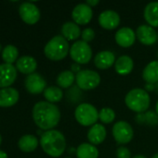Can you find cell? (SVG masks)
Returning a JSON list of instances; mask_svg holds the SVG:
<instances>
[{
  "label": "cell",
  "instance_id": "cell-20",
  "mask_svg": "<svg viewBox=\"0 0 158 158\" xmlns=\"http://www.w3.org/2000/svg\"><path fill=\"white\" fill-rule=\"evenodd\" d=\"M37 63L33 56H24L20 57L16 62V68L23 74H33L36 69Z\"/></svg>",
  "mask_w": 158,
  "mask_h": 158
},
{
  "label": "cell",
  "instance_id": "cell-28",
  "mask_svg": "<svg viewBox=\"0 0 158 158\" xmlns=\"http://www.w3.org/2000/svg\"><path fill=\"white\" fill-rule=\"evenodd\" d=\"M18 56H19V51L17 47H15L12 44L7 45L2 51V58L7 64L12 65V63L15 62L16 59H18Z\"/></svg>",
  "mask_w": 158,
  "mask_h": 158
},
{
  "label": "cell",
  "instance_id": "cell-22",
  "mask_svg": "<svg viewBox=\"0 0 158 158\" xmlns=\"http://www.w3.org/2000/svg\"><path fill=\"white\" fill-rule=\"evenodd\" d=\"M142 79L146 83L156 84L158 82V60L152 61L146 65L142 71Z\"/></svg>",
  "mask_w": 158,
  "mask_h": 158
},
{
  "label": "cell",
  "instance_id": "cell-1",
  "mask_svg": "<svg viewBox=\"0 0 158 158\" xmlns=\"http://www.w3.org/2000/svg\"><path fill=\"white\" fill-rule=\"evenodd\" d=\"M33 118L40 129L50 131L59 124L61 112L56 105L41 101L36 103L33 108Z\"/></svg>",
  "mask_w": 158,
  "mask_h": 158
},
{
  "label": "cell",
  "instance_id": "cell-33",
  "mask_svg": "<svg viewBox=\"0 0 158 158\" xmlns=\"http://www.w3.org/2000/svg\"><path fill=\"white\" fill-rule=\"evenodd\" d=\"M72 71H73L74 73L75 72V74H77L79 71H81L79 65H78V64H74V65H72Z\"/></svg>",
  "mask_w": 158,
  "mask_h": 158
},
{
  "label": "cell",
  "instance_id": "cell-6",
  "mask_svg": "<svg viewBox=\"0 0 158 158\" xmlns=\"http://www.w3.org/2000/svg\"><path fill=\"white\" fill-rule=\"evenodd\" d=\"M76 86L83 91L93 90L101 82V76L91 69H82L75 75Z\"/></svg>",
  "mask_w": 158,
  "mask_h": 158
},
{
  "label": "cell",
  "instance_id": "cell-40",
  "mask_svg": "<svg viewBox=\"0 0 158 158\" xmlns=\"http://www.w3.org/2000/svg\"><path fill=\"white\" fill-rule=\"evenodd\" d=\"M152 158H158V153L157 154H156V155H155V156H154Z\"/></svg>",
  "mask_w": 158,
  "mask_h": 158
},
{
  "label": "cell",
  "instance_id": "cell-42",
  "mask_svg": "<svg viewBox=\"0 0 158 158\" xmlns=\"http://www.w3.org/2000/svg\"><path fill=\"white\" fill-rule=\"evenodd\" d=\"M0 144H1V136H0Z\"/></svg>",
  "mask_w": 158,
  "mask_h": 158
},
{
  "label": "cell",
  "instance_id": "cell-24",
  "mask_svg": "<svg viewBox=\"0 0 158 158\" xmlns=\"http://www.w3.org/2000/svg\"><path fill=\"white\" fill-rule=\"evenodd\" d=\"M76 156L77 158H98L99 150L95 145L91 143H81L76 148Z\"/></svg>",
  "mask_w": 158,
  "mask_h": 158
},
{
  "label": "cell",
  "instance_id": "cell-34",
  "mask_svg": "<svg viewBox=\"0 0 158 158\" xmlns=\"http://www.w3.org/2000/svg\"><path fill=\"white\" fill-rule=\"evenodd\" d=\"M100 2H99V0H88L87 1V4L89 6H97L98 4H99Z\"/></svg>",
  "mask_w": 158,
  "mask_h": 158
},
{
  "label": "cell",
  "instance_id": "cell-32",
  "mask_svg": "<svg viewBox=\"0 0 158 158\" xmlns=\"http://www.w3.org/2000/svg\"><path fill=\"white\" fill-rule=\"evenodd\" d=\"M116 157L117 158H131V153L127 147H119L116 150Z\"/></svg>",
  "mask_w": 158,
  "mask_h": 158
},
{
  "label": "cell",
  "instance_id": "cell-14",
  "mask_svg": "<svg viewBox=\"0 0 158 158\" xmlns=\"http://www.w3.org/2000/svg\"><path fill=\"white\" fill-rule=\"evenodd\" d=\"M99 23L105 30H114L120 24V16L114 10H104L99 16Z\"/></svg>",
  "mask_w": 158,
  "mask_h": 158
},
{
  "label": "cell",
  "instance_id": "cell-43",
  "mask_svg": "<svg viewBox=\"0 0 158 158\" xmlns=\"http://www.w3.org/2000/svg\"><path fill=\"white\" fill-rule=\"evenodd\" d=\"M157 39H158V32H157Z\"/></svg>",
  "mask_w": 158,
  "mask_h": 158
},
{
  "label": "cell",
  "instance_id": "cell-7",
  "mask_svg": "<svg viewBox=\"0 0 158 158\" xmlns=\"http://www.w3.org/2000/svg\"><path fill=\"white\" fill-rule=\"evenodd\" d=\"M71 58L76 64H88L92 57V49L90 45L80 40L76 41L70 47Z\"/></svg>",
  "mask_w": 158,
  "mask_h": 158
},
{
  "label": "cell",
  "instance_id": "cell-39",
  "mask_svg": "<svg viewBox=\"0 0 158 158\" xmlns=\"http://www.w3.org/2000/svg\"><path fill=\"white\" fill-rule=\"evenodd\" d=\"M156 93L158 94V82L156 84Z\"/></svg>",
  "mask_w": 158,
  "mask_h": 158
},
{
  "label": "cell",
  "instance_id": "cell-11",
  "mask_svg": "<svg viewBox=\"0 0 158 158\" xmlns=\"http://www.w3.org/2000/svg\"><path fill=\"white\" fill-rule=\"evenodd\" d=\"M136 37L144 45H153L157 41V32L150 25L142 24L136 30Z\"/></svg>",
  "mask_w": 158,
  "mask_h": 158
},
{
  "label": "cell",
  "instance_id": "cell-13",
  "mask_svg": "<svg viewBox=\"0 0 158 158\" xmlns=\"http://www.w3.org/2000/svg\"><path fill=\"white\" fill-rule=\"evenodd\" d=\"M115 42L118 45L124 48L130 47L134 44L136 40L135 31L129 27H123L120 28L115 35Z\"/></svg>",
  "mask_w": 158,
  "mask_h": 158
},
{
  "label": "cell",
  "instance_id": "cell-27",
  "mask_svg": "<svg viewBox=\"0 0 158 158\" xmlns=\"http://www.w3.org/2000/svg\"><path fill=\"white\" fill-rule=\"evenodd\" d=\"M44 97L46 98L47 102L51 104L60 102L63 97V93L60 87L57 86H49L46 88L44 91Z\"/></svg>",
  "mask_w": 158,
  "mask_h": 158
},
{
  "label": "cell",
  "instance_id": "cell-12",
  "mask_svg": "<svg viewBox=\"0 0 158 158\" xmlns=\"http://www.w3.org/2000/svg\"><path fill=\"white\" fill-rule=\"evenodd\" d=\"M47 82L45 79L38 73H33L27 76L25 79V88L33 94H41L46 90Z\"/></svg>",
  "mask_w": 158,
  "mask_h": 158
},
{
  "label": "cell",
  "instance_id": "cell-18",
  "mask_svg": "<svg viewBox=\"0 0 158 158\" xmlns=\"http://www.w3.org/2000/svg\"><path fill=\"white\" fill-rule=\"evenodd\" d=\"M19 92L16 89L7 87L0 90V106L8 107L14 106L19 100Z\"/></svg>",
  "mask_w": 158,
  "mask_h": 158
},
{
  "label": "cell",
  "instance_id": "cell-4",
  "mask_svg": "<svg viewBox=\"0 0 158 158\" xmlns=\"http://www.w3.org/2000/svg\"><path fill=\"white\" fill-rule=\"evenodd\" d=\"M70 52L68 41L62 35H56L51 38L44 48L46 56L53 61H60L65 58Z\"/></svg>",
  "mask_w": 158,
  "mask_h": 158
},
{
  "label": "cell",
  "instance_id": "cell-26",
  "mask_svg": "<svg viewBox=\"0 0 158 158\" xmlns=\"http://www.w3.org/2000/svg\"><path fill=\"white\" fill-rule=\"evenodd\" d=\"M75 81V75L72 70H64L57 77V84L60 88L68 89Z\"/></svg>",
  "mask_w": 158,
  "mask_h": 158
},
{
  "label": "cell",
  "instance_id": "cell-21",
  "mask_svg": "<svg viewBox=\"0 0 158 158\" xmlns=\"http://www.w3.org/2000/svg\"><path fill=\"white\" fill-rule=\"evenodd\" d=\"M61 34L67 41H74L81 36L80 27L74 21H67L61 26Z\"/></svg>",
  "mask_w": 158,
  "mask_h": 158
},
{
  "label": "cell",
  "instance_id": "cell-37",
  "mask_svg": "<svg viewBox=\"0 0 158 158\" xmlns=\"http://www.w3.org/2000/svg\"><path fill=\"white\" fill-rule=\"evenodd\" d=\"M132 158H147V157H146V156H142V155H137V156H133Z\"/></svg>",
  "mask_w": 158,
  "mask_h": 158
},
{
  "label": "cell",
  "instance_id": "cell-17",
  "mask_svg": "<svg viewBox=\"0 0 158 158\" xmlns=\"http://www.w3.org/2000/svg\"><path fill=\"white\" fill-rule=\"evenodd\" d=\"M106 138V129L103 125L96 123L95 125L91 126L88 132V140L89 143L93 145L101 144L104 142Z\"/></svg>",
  "mask_w": 158,
  "mask_h": 158
},
{
  "label": "cell",
  "instance_id": "cell-23",
  "mask_svg": "<svg viewBox=\"0 0 158 158\" xmlns=\"http://www.w3.org/2000/svg\"><path fill=\"white\" fill-rule=\"evenodd\" d=\"M144 19L151 27H158V2H151L144 8Z\"/></svg>",
  "mask_w": 158,
  "mask_h": 158
},
{
  "label": "cell",
  "instance_id": "cell-38",
  "mask_svg": "<svg viewBox=\"0 0 158 158\" xmlns=\"http://www.w3.org/2000/svg\"><path fill=\"white\" fill-rule=\"evenodd\" d=\"M156 114L158 115V101L157 103H156Z\"/></svg>",
  "mask_w": 158,
  "mask_h": 158
},
{
  "label": "cell",
  "instance_id": "cell-3",
  "mask_svg": "<svg viewBox=\"0 0 158 158\" xmlns=\"http://www.w3.org/2000/svg\"><path fill=\"white\" fill-rule=\"evenodd\" d=\"M125 103L130 110L138 114H142L148 110L151 99L146 90L142 88H134L127 94Z\"/></svg>",
  "mask_w": 158,
  "mask_h": 158
},
{
  "label": "cell",
  "instance_id": "cell-5",
  "mask_svg": "<svg viewBox=\"0 0 158 158\" xmlns=\"http://www.w3.org/2000/svg\"><path fill=\"white\" fill-rule=\"evenodd\" d=\"M74 118L76 121L85 127L93 126L99 119V112L97 108L88 103L79 104L74 111Z\"/></svg>",
  "mask_w": 158,
  "mask_h": 158
},
{
  "label": "cell",
  "instance_id": "cell-8",
  "mask_svg": "<svg viewBox=\"0 0 158 158\" xmlns=\"http://www.w3.org/2000/svg\"><path fill=\"white\" fill-rule=\"evenodd\" d=\"M112 132L115 140L119 144H127L130 143L134 136V131L131 125L123 120L118 121L114 125Z\"/></svg>",
  "mask_w": 158,
  "mask_h": 158
},
{
  "label": "cell",
  "instance_id": "cell-10",
  "mask_svg": "<svg viewBox=\"0 0 158 158\" xmlns=\"http://www.w3.org/2000/svg\"><path fill=\"white\" fill-rule=\"evenodd\" d=\"M19 13L21 19L27 24H35L40 19V10L33 3L24 2L20 6Z\"/></svg>",
  "mask_w": 158,
  "mask_h": 158
},
{
  "label": "cell",
  "instance_id": "cell-25",
  "mask_svg": "<svg viewBox=\"0 0 158 158\" xmlns=\"http://www.w3.org/2000/svg\"><path fill=\"white\" fill-rule=\"evenodd\" d=\"M18 145H19V148L23 152H26V153L33 152L37 148L38 140L34 135H30V134L24 135L20 139Z\"/></svg>",
  "mask_w": 158,
  "mask_h": 158
},
{
  "label": "cell",
  "instance_id": "cell-31",
  "mask_svg": "<svg viewBox=\"0 0 158 158\" xmlns=\"http://www.w3.org/2000/svg\"><path fill=\"white\" fill-rule=\"evenodd\" d=\"M81 37H82V41H84V42L88 44V42H91L94 39L95 31L91 28H87V29L83 30V31L81 33Z\"/></svg>",
  "mask_w": 158,
  "mask_h": 158
},
{
  "label": "cell",
  "instance_id": "cell-29",
  "mask_svg": "<svg viewBox=\"0 0 158 158\" xmlns=\"http://www.w3.org/2000/svg\"><path fill=\"white\" fill-rule=\"evenodd\" d=\"M136 120L140 123V124H143L146 123L148 125L151 126H156L158 124V115L156 114V112L154 111H148L145 114H138Z\"/></svg>",
  "mask_w": 158,
  "mask_h": 158
},
{
  "label": "cell",
  "instance_id": "cell-30",
  "mask_svg": "<svg viewBox=\"0 0 158 158\" xmlns=\"http://www.w3.org/2000/svg\"><path fill=\"white\" fill-rule=\"evenodd\" d=\"M115 118V113L114 109L110 107H103L99 111V119L104 124L112 123Z\"/></svg>",
  "mask_w": 158,
  "mask_h": 158
},
{
  "label": "cell",
  "instance_id": "cell-44",
  "mask_svg": "<svg viewBox=\"0 0 158 158\" xmlns=\"http://www.w3.org/2000/svg\"><path fill=\"white\" fill-rule=\"evenodd\" d=\"M157 57H158V52H157Z\"/></svg>",
  "mask_w": 158,
  "mask_h": 158
},
{
  "label": "cell",
  "instance_id": "cell-41",
  "mask_svg": "<svg viewBox=\"0 0 158 158\" xmlns=\"http://www.w3.org/2000/svg\"><path fill=\"white\" fill-rule=\"evenodd\" d=\"M1 50H2V46H1V44H0V52H1Z\"/></svg>",
  "mask_w": 158,
  "mask_h": 158
},
{
  "label": "cell",
  "instance_id": "cell-45",
  "mask_svg": "<svg viewBox=\"0 0 158 158\" xmlns=\"http://www.w3.org/2000/svg\"><path fill=\"white\" fill-rule=\"evenodd\" d=\"M66 158H70V157H66Z\"/></svg>",
  "mask_w": 158,
  "mask_h": 158
},
{
  "label": "cell",
  "instance_id": "cell-9",
  "mask_svg": "<svg viewBox=\"0 0 158 158\" xmlns=\"http://www.w3.org/2000/svg\"><path fill=\"white\" fill-rule=\"evenodd\" d=\"M93 10L87 3H81L76 5L72 11V18L74 22L77 25H86L92 19Z\"/></svg>",
  "mask_w": 158,
  "mask_h": 158
},
{
  "label": "cell",
  "instance_id": "cell-16",
  "mask_svg": "<svg viewBox=\"0 0 158 158\" xmlns=\"http://www.w3.org/2000/svg\"><path fill=\"white\" fill-rule=\"evenodd\" d=\"M115 56L111 51H101L95 56L94 64L100 69H107L115 63Z\"/></svg>",
  "mask_w": 158,
  "mask_h": 158
},
{
  "label": "cell",
  "instance_id": "cell-36",
  "mask_svg": "<svg viewBox=\"0 0 158 158\" xmlns=\"http://www.w3.org/2000/svg\"><path fill=\"white\" fill-rule=\"evenodd\" d=\"M0 158H7V154H6L5 152L1 151V150H0Z\"/></svg>",
  "mask_w": 158,
  "mask_h": 158
},
{
  "label": "cell",
  "instance_id": "cell-35",
  "mask_svg": "<svg viewBox=\"0 0 158 158\" xmlns=\"http://www.w3.org/2000/svg\"><path fill=\"white\" fill-rule=\"evenodd\" d=\"M145 89H147V91H154V90L156 89V86H154V84L146 83V85H145Z\"/></svg>",
  "mask_w": 158,
  "mask_h": 158
},
{
  "label": "cell",
  "instance_id": "cell-15",
  "mask_svg": "<svg viewBox=\"0 0 158 158\" xmlns=\"http://www.w3.org/2000/svg\"><path fill=\"white\" fill-rule=\"evenodd\" d=\"M17 78V69L11 64L0 65V88H7Z\"/></svg>",
  "mask_w": 158,
  "mask_h": 158
},
{
  "label": "cell",
  "instance_id": "cell-19",
  "mask_svg": "<svg viewBox=\"0 0 158 158\" xmlns=\"http://www.w3.org/2000/svg\"><path fill=\"white\" fill-rule=\"evenodd\" d=\"M134 68L133 59L129 56H119L115 63V71L122 76H126L129 74Z\"/></svg>",
  "mask_w": 158,
  "mask_h": 158
},
{
  "label": "cell",
  "instance_id": "cell-2",
  "mask_svg": "<svg viewBox=\"0 0 158 158\" xmlns=\"http://www.w3.org/2000/svg\"><path fill=\"white\" fill-rule=\"evenodd\" d=\"M40 144L43 151L51 157L61 156L66 148V140L64 135L57 131L50 130L41 135Z\"/></svg>",
  "mask_w": 158,
  "mask_h": 158
}]
</instances>
